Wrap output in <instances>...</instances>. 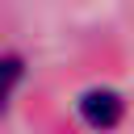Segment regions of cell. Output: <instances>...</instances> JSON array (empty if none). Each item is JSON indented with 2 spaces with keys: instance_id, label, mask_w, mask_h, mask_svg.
<instances>
[{
  "instance_id": "1",
  "label": "cell",
  "mask_w": 134,
  "mask_h": 134,
  "mask_svg": "<svg viewBox=\"0 0 134 134\" xmlns=\"http://www.w3.org/2000/svg\"><path fill=\"white\" fill-rule=\"evenodd\" d=\"M80 113H84V121L88 126H96V130H109V126H117V117H121V100H117V92H88L84 100H80Z\"/></svg>"
}]
</instances>
